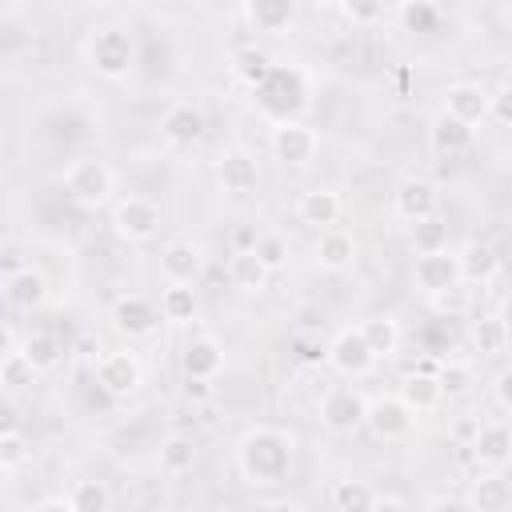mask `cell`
<instances>
[{
    "mask_svg": "<svg viewBox=\"0 0 512 512\" xmlns=\"http://www.w3.org/2000/svg\"><path fill=\"white\" fill-rule=\"evenodd\" d=\"M296 440L280 428L256 424L236 440V468L248 484H280L292 472Z\"/></svg>",
    "mask_w": 512,
    "mask_h": 512,
    "instance_id": "cell-1",
    "label": "cell"
},
{
    "mask_svg": "<svg viewBox=\"0 0 512 512\" xmlns=\"http://www.w3.org/2000/svg\"><path fill=\"white\" fill-rule=\"evenodd\" d=\"M252 92H256L260 112L272 116V120H296L308 104V80H304L300 68H288V64H276L268 72V80Z\"/></svg>",
    "mask_w": 512,
    "mask_h": 512,
    "instance_id": "cell-2",
    "label": "cell"
},
{
    "mask_svg": "<svg viewBox=\"0 0 512 512\" xmlns=\"http://www.w3.org/2000/svg\"><path fill=\"white\" fill-rule=\"evenodd\" d=\"M64 192L80 204V208H104L116 192V176L104 160L96 156H80L64 168Z\"/></svg>",
    "mask_w": 512,
    "mask_h": 512,
    "instance_id": "cell-3",
    "label": "cell"
},
{
    "mask_svg": "<svg viewBox=\"0 0 512 512\" xmlns=\"http://www.w3.org/2000/svg\"><path fill=\"white\" fill-rule=\"evenodd\" d=\"M88 64L104 80H124L132 72V64H136L132 32H124V28H96L92 40H88Z\"/></svg>",
    "mask_w": 512,
    "mask_h": 512,
    "instance_id": "cell-4",
    "label": "cell"
},
{
    "mask_svg": "<svg viewBox=\"0 0 512 512\" xmlns=\"http://www.w3.org/2000/svg\"><path fill=\"white\" fill-rule=\"evenodd\" d=\"M92 376H96V388H100L108 400H128V396H136L140 384H144V364H140V356L128 352V348H112V352H104V356L96 360Z\"/></svg>",
    "mask_w": 512,
    "mask_h": 512,
    "instance_id": "cell-5",
    "label": "cell"
},
{
    "mask_svg": "<svg viewBox=\"0 0 512 512\" xmlns=\"http://www.w3.org/2000/svg\"><path fill=\"white\" fill-rule=\"evenodd\" d=\"M160 224H164V212L148 196H120L112 208V228L128 244H148L160 232Z\"/></svg>",
    "mask_w": 512,
    "mask_h": 512,
    "instance_id": "cell-6",
    "label": "cell"
},
{
    "mask_svg": "<svg viewBox=\"0 0 512 512\" xmlns=\"http://www.w3.org/2000/svg\"><path fill=\"white\" fill-rule=\"evenodd\" d=\"M412 284L424 292V296H440V292H452L464 284V272H460V256L440 248V252H416V264H412Z\"/></svg>",
    "mask_w": 512,
    "mask_h": 512,
    "instance_id": "cell-7",
    "label": "cell"
},
{
    "mask_svg": "<svg viewBox=\"0 0 512 512\" xmlns=\"http://www.w3.org/2000/svg\"><path fill=\"white\" fill-rule=\"evenodd\" d=\"M160 320H164L160 304L140 296V292H124V296L112 300V328L128 340H148L160 328Z\"/></svg>",
    "mask_w": 512,
    "mask_h": 512,
    "instance_id": "cell-8",
    "label": "cell"
},
{
    "mask_svg": "<svg viewBox=\"0 0 512 512\" xmlns=\"http://www.w3.org/2000/svg\"><path fill=\"white\" fill-rule=\"evenodd\" d=\"M364 416H368V400L348 384L328 388L320 396V424L336 436H352L356 428H364Z\"/></svg>",
    "mask_w": 512,
    "mask_h": 512,
    "instance_id": "cell-9",
    "label": "cell"
},
{
    "mask_svg": "<svg viewBox=\"0 0 512 512\" xmlns=\"http://www.w3.org/2000/svg\"><path fill=\"white\" fill-rule=\"evenodd\" d=\"M268 148H272L276 160L300 168V164H312V160H316L320 136H316V128H308L304 120H276V124H272V136H268Z\"/></svg>",
    "mask_w": 512,
    "mask_h": 512,
    "instance_id": "cell-10",
    "label": "cell"
},
{
    "mask_svg": "<svg viewBox=\"0 0 512 512\" xmlns=\"http://www.w3.org/2000/svg\"><path fill=\"white\" fill-rule=\"evenodd\" d=\"M412 424H416V412L400 400V392L396 396H380V400H368V416H364V428L376 436V440H384V444H392V440H404L408 432H412Z\"/></svg>",
    "mask_w": 512,
    "mask_h": 512,
    "instance_id": "cell-11",
    "label": "cell"
},
{
    "mask_svg": "<svg viewBox=\"0 0 512 512\" xmlns=\"http://www.w3.org/2000/svg\"><path fill=\"white\" fill-rule=\"evenodd\" d=\"M328 364H332L340 376H364V372H372L376 352H372V344L364 340L360 324L340 328V332L332 336V344H328Z\"/></svg>",
    "mask_w": 512,
    "mask_h": 512,
    "instance_id": "cell-12",
    "label": "cell"
},
{
    "mask_svg": "<svg viewBox=\"0 0 512 512\" xmlns=\"http://www.w3.org/2000/svg\"><path fill=\"white\" fill-rule=\"evenodd\" d=\"M160 136H164L172 148H192V144L204 136V112H200L192 100L168 104L164 116H160Z\"/></svg>",
    "mask_w": 512,
    "mask_h": 512,
    "instance_id": "cell-13",
    "label": "cell"
},
{
    "mask_svg": "<svg viewBox=\"0 0 512 512\" xmlns=\"http://www.w3.org/2000/svg\"><path fill=\"white\" fill-rule=\"evenodd\" d=\"M216 176H220V188L232 192V196H248L256 184H260V164L248 148H224L220 152V164H216Z\"/></svg>",
    "mask_w": 512,
    "mask_h": 512,
    "instance_id": "cell-14",
    "label": "cell"
},
{
    "mask_svg": "<svg viewBox=\"0 0 512 512\" xmlns=\"http://www.w3.org/2000/svg\"><path fill=\"white\" fill-rule=\"evenodd\" d=\"M436 204H440L436 184H432V180H424V176H408V180H400V188H396V196H392L396 216H400V220H408V224L436 216Z\"/></svg>",
    "mask_w": 512,
    "mask_h": 512,
    "instance_id": "cell-15",
    "label": "cell"
},
{
    "mask_svg": "<svg viewBox=\"0 0 512 512\" xmlns=\"http://www.w3.org/2000/svg\"><path fill=\"white\" fill-rule=\"evenodd\" d=\"M444 112H452V116H460L464 124L476 128L480 120L492 116V92L480 88V84H472V80L448 84V92H444Z\"/></svg>",
    "mask_w": 512,
    "mask_h": 512,
    "instance_id": "cell-16",
    "label": "cell"
},
{
    "mask_svg": "<svg viewBox=\"0 0 512 512\" xmlns=\"http://www.w3.org/2000/svg\"><path fill=\"white\" fill-rule=\"evenodd\" d=\"M4 300L16 312H32V308H40L48 300V280L32 264H24L16 272H4Z\"/></svg>",
    "mask_w": 512,
    "mask_h": 512,
    "instance_id": "cell-17",
    "label": "cell"
},
{
    "mask_svg": "<svg viewBox=\"0 0 512 512\" xmlns=\"http://www.w3.org/2000/svg\"><path fill=\"white\" fill-rule=\"evenodd\" d=\"M296 216L304 220V224H312V228H336L340 224V216H344V200H340V192H332V188H308V192H300V200H296Z\"/></svg>",
    "mask_w": 512,
    "mask_h": 512,
    "instance_id": "cell-18",
    "label": "cell"
},
{
    "mask_svg": "<svg viewBox=\"0 0 512 512\" xmlns=\"http://www.w3.org/2000/svg\"><path fill=\"white\" fill-rule=\"evenodd\" d=\"M160 272L172 284H192L204 272V256L192 240H172V244L160 248Z\"/></svg>",
    "mask_w": 512,
    "mask_h": 512,
    "instance_id": "cell-19",
    "label": "cell"
},
{
    "mask_svg": "<svg viewBox=\"0 0 512 512\" xmlns=\"http://www.w3.org/2000/svg\"><path fill=\"white\" fill-rule=\"evenodd\" d=\"M180 368H184V376L216 380L220 368H224V348H220V340H212V336H192V340L184 344V352H180Z\"/></svg>",
    "mask_w": 512,
    "mask_h": 512,
    "instance_id": "cell-20",
    "label": "cell"
},
{
    "mask_svg": "<svg viewBox=\"0 0 512 512\" xmlns=\"http://www.w3.org/2000/svg\"><path fill=\"white\" fill-rule=\"evenodd\" d=\"M472 456L484 464V468H504L512 464V428L492 420V424H480L476 440H472Z\"/></svg>",
    "mask_w": 512,
    "mask_h": 512,
    "instance_id": "cell-21",
    "label": "cell"
},
{
    "mask_svg": "<svg viewBox=\"0 0 512 512\" xmlns=\"http://www.w3.org/2000/svg\"><path fill=\"white\" fill-rule=\"evenodd\" d=\"M468 508H476V512H504V508H512V484L492 468V472H480L472 484H468Z\"/></svg>",
    "mask_w": 512,
    "mask_h": 512,
    "instance_id": "cell-22",
    "label": "cell"
},
{
    "mask_svg": "<svg viewBox=\"0 0 512 512\" xmlns=\"http://www.w3.org/2000/svg\"><path fill=\"white\" fill-rule=\"evenodd\" d=\"M316 264L324 272H348L356 264V240L344 228H324L316 240Z\"/></svg>",
    "mask_w": 512,
    "mask_h": 512,
    "instance_id": "cell-23",
    "label": "cell"
},
{
    "mask_svg": "<svg viewBox=\"0 0 512 512\" xmlns=\"http://www.w3.org/2000/svg\"><path fill=\"white\" fill-rule=\"evenodd\" d=\"M400 400L420 416V412H432V408H440V400H444V388H440V380L432 376V372H420V368H412V372H404V380H400Z\"/></svg>",
    "mask_w": 512,
    "mask_h": 512,
    "instance_id": "cell-24",
    "label": "cell"
},
{
    "mask_svg": "<svg viewBox=\"0 0 512 512\" xmlns=\"http://www.w3.org/2000/svg\"><path fill=\"white\" fill-rule=\"evenodd\" d=\"M244 12L252 20L256 32H288V24L296 20V0H244Z\"/></svg>",
    "mask_w": 512,
    "mask_h": 512,
    "instance_id": "cell-25",
    "label": "cell"
},
{
    "mask_svg": "<svg viewBox=\"0 0 512 512\" xmlns=\"http://www.w3.org/2000/svg\"><path fill=\"white\" fill-rule=\"evenodd\" d=\"M428 140H432L436 152L460 156L464 148H472V124H464V120L452 116V112H440V116L432 120V128H428Z\"/></svg>",
    "mask_w": 512,
    "mask_h": 512,
    "instance_id": "cell-26",
    "label": "cell"
},
{
    "mask_svg": "<svg viewBox=\"0 0 512 512\" xmlns=\"http://www.w3.org/2000/svg\"><path fill=\"white\" fill-rule=\"evenodd\" d=\"M460 256V272H464V284H488L496 272H500V256H496V248L492 244H484V240H472L464 252H456Z\"/></svg>",
    "mask_w": 512,
    "mask_h": 512,
    "instance_id": "cell-27",
    "label": "cell"
},
{
    "mask_svg": "<svg viewBox=\"0 0 512 512\" xmlns=\"http://www.w3.org/2000/svg\"><path fill=\"white\" fill-rule=\"evenodd\" d=\"M228 276H232V284L244 288V292H264L272 268L248 248V252H232V260H228Z\"/></svg>",
    "mask_w": 512,
    "mask_h": 512,
    "instance_id": "cell-28",
    "label": "cell"
},
{
    "mask_svg": "<svg viewBox=\"0 0 512 512\" xmlns=\"http://www.w3.org/2000/svg\"><path fill=\"white\" fill-rule=\"evenodd\" d=\"M360 332H364V340L372 344L376 360H388V356L400 352L404 332H400V324H396L392 316H368V320H360Z\"/></svg>",
    "mask_w": 512,
    "mask_h": 512,
    "instance_id": "cell-29",
    "label": "cell"
},
{
    "mask_svg": "<svg viewBox=\"0 0 512 512\" xmlns=\"http://www.w3.org/2000/svg\"><path fill=\"white\" fill-rule=\"evenodd\" d=\"M192 464H196V444H192V436L172 432V436L160 440V472H164V476H184V472H192Z\"/></svg>",
    "mask_w": 512,
    "mask_h": 512,
    "instance_id": "cell-30",
    "label": "cell"
},
{
    "mask_svg": "<svg viewBox=\"0 0 512 512\" xmlns=\"http://www.w3.org/2000/svg\"><path fill=\"white\" fill-rule=\"evenodd\" d=\"M508 336H512V328H508L504 316H480V320H472V348L480 356H500L508 348Z\"/></svg>",
    "mask_w": 512,
    "mask_h": 512,
    "instance_id": "cell-31",
    "label": "cell"
},
{
    "mask_svg": "<svg viewBox=\"0 0 512 512\" xmlns=\"http://www.w3.org/2000/svg\"><path fill=\"white\" fill-rule=\"evenodd\" d=\"M160 312H164V320L168 324H188L192 316H196V292H192V284H164L160 288Z\"/></svg>",
    "mask_w": 512,
    "mask_h": 512,
    "instance_id": "cell-32",
    "label": "cell"
},
{
    "mask_svg": "<svg viewBox=\"0 0 512 512\" xmlns=\"http://www.w3.org/2000/svg\"><path fill=\"white\" fill-rule=\"evenodd\" d=\"M272 68H276V64H272V56H268L264 48H240V52L232 56V72H236V80H240L244 88H260Z\"/></svg>",
    "mask_w": 512,
    "mask_h": 512,
    "instance_id": "cell-33",
    "label": "cell"
},
{
    "mask_svg": "<svg viewBox=\"0 0 512 512\" xmlns=\"http://www.w3.org/2000/svg\"><path fill=\"white\" fill-rule=\"evenodd\" d=\"M20 352L32 360L36 372H52V368H60V360H64V344H60L52 332H32V336H24Z\"/></svg>",
    "mask_w": 512,
    "mask_h": 512,
    "instance_id": "cell-34",
    "label": "cell"
},
{
    "mask_svg": "<svg viewBox=\"0 0 512 512\" xmlns=\"http://www.w3.org/2000/svg\"><path fill=\"white\" fill-rule=\"evenodd\" d=\"M376 488L372 484H364V480H336L332 484V508H340V512H368V508H376Z\"/></svg>",
    "mask_w": 512,
    "mask_h": 512,
    "instance_id": "cell-35",
    "label": "cell"
},
{
    "mask_svg": "<svg viewBox=\"0 0 512 512\" xmlns=\"http://www.w3.org/2000/svg\"><path fill=\"white\" fill-rule=\"evenodd\" d=\"M32 380H36L32 360H28L20 348H8V352H4V364H0V388H4V396L24 392Z\"/></svg>",
    "mask_w": 512,
    "mask_h": 512,
    "instance_id": "cell-36",
    "label": "cell"
},
{
    "mask_svg": "<svg viewBox=\"0 0 512 512\" xmlns=\"http://www.w3.org/2000/svg\"><path fill=\"white\" fill-rule=\"evenodd\" d=\"M68 500H72V512H108L116 504V496L104 480H76Z\"/></svg>",
    "mask_w": 512,
    "mask_h": 512,
    "instance_id": "cell-37",
    "label": "cell"
},
{
    "mask_svg": "<svg viewBox=\"0 0 512 512\" xmlns=\"http://www.w3.org/2000/svg\"><path fill=\"white\" fill-rule=\"evenodd\" d=\"M436 380H440L444 396H468L472 384H476V372H472V364H464V360H440Z\"/></svg>",
    "mask_w": 512,
    "mask_h": 512,
    "instance_id": "cell-38",
    "label": "cell"
},
{
    "mask_svg": "<svg viewBox=\"0 0 512 512\" xmlns=\"http://www.w3.org/2000/svg\"><path fill=\"white\" fill-rule=\"evenodd\" d=\"M440 248H448V224L440 216L416 220L412 224V252H440Z\"/></svg>",
    "mask_w": 512,
    "mask_h": 512,
    "instance_id": "cell-39",
    "label": "cell"
},
{
    "mask_svg": "<svg viewBox=\"0 0 512 512\" xmlns=\"http://www.w3.org/2000/svg\"><path fill=\"white\" fill-rule=\"evenodd\" d=\"M28 460H32V444L24 440V432H20V428L0 432V472H16V468H24Z\"/></svg>",
    "mask_w": 512,
    "mask_h": 512,
    "instance_id": "cell-40",
    "label": "cell"
},
{
    "mask_svg": "<svg viewBox=\"0 0 512 512\" xmlns=\"http://www.w3.org/2000/svg\"><path fill=\"white\" fill-rule=\"evenodd\" d=\"M440 20V12L432 8V0H404L400 4V24L404 32H432Z\"/></svg>",
    "mask_w": 512,
    "mask_h": 512,
    "instance_id": "cell-41",
    "label": "cell"
},
{
    "mask_svg": "<svg viewBox=\"0 0 512 512\" xmlns=\"http://www.w3.org/2000/svg\"><path fill=\"white\" fill-rule=\"evenodd\" d=\"M272 272H280L284 264H288V240L280 236V232H260V240H256V248H252Z\"/></svg>",
    "mask_w": 512,
    "mask_h": 512,
    "instance_id": "cell-42",
    "label": "cell"
},
{
    "mask_svg": "<svg viewBox=\"0 0 512 512\" xmlns=\"http://www.w3.org/2000/svg\"><path fill=\"white\" fill-rule=\"evenodd\" d=\"M336 8L344 12L348 24H360V28H368V24H376L384 16V0H340Z\"/></svg>",
    "mask_w": 512,
    "mask_h": 512,
    "instance_id": "cell-43",
    "label": "cell"
},
{
    "mask_svg": "<svg viewBox=\"0 0 512 512\" xmlns=\"http://www.w3.org/2000/svg\"><path fill=\"white\" fill-rule=\"evenodd\" d=\"M476 432H480V416H456V420H452V440H456L460 448H472Z\"/></svg>",
    "mask_w": 512,
    "mask_h": 512,
    "instance_id": "cell-44",
    "label": "cell"
},
{
    "mask_svg": "<svg viewBox=\"0 0 512 512\" xmlns=\"http://www.w3.org/2000/svg\"><path fill=\"white\" fill-rule=\"evenodd\" d=\"M492 120L500 128H512V84L500 88V92H492Z\"/></svg>",
    "mask_w": 512,
    "mask_h": 512,
    "instance_id": "cell-45",
    "label": "cell"
},
{
    "mask_svg": "<svg viewBox=\"0 0 512 512\" xmlns=\"http://www.w3.org/2000/svg\"><path fill=\"white\" fill-rule=\"evenodd\" d=\"M492 396H496V404H500L504 412H512V364L496 372V380H492Z\"/></svg>",
    "mask_w": 512,
    "mask_h": 512,
    "instance_id": "cell-46",
    "label": "cell"
},
{
    "mask_svg": "<svg viewBox=\"0 0 512 512\" xmlns=\"http://www.w3.org/2000/svg\"><path fill=\"white\" fill-rule=\"evenodd\" d=\"M256 240H260V232H256L252 224H240V228L232 232V248H236V252H248V248H256Z\"/></svg>",
    "mask_w": 512,
    "mask_h": 512,
    "instance_id": "cell-47",
    "label": "cell"
},
{
    "mask_svg": "<svg viewBox=\"0 0 512 512\" xmlns=\"http://www.w3.org/2000/svg\"><path fill=\"white\" fill-rule=\"evenodd\" d=\"M184 396H188V400H208V396H212V380L184 376Z\"/></svg>",
    "mask_w": 512,
    "mask_h": 512,
    "instance_id": "cell-48",
    "label": "cell"
},
{
    "mask_svg": "<svg viewBox=\"0 0 512 512\" xmlns=\"http://www.w3.org/2000/svg\"><path fill=\"white\" fill-rule=\"evenodd\" d=\"M32 512H72V500L68 496H48V500H36Z\"/></svg>",
    "mask_w": 512,
    "mask_h": 512,
    "instance_id": "cell-49",
    "label": "cell"
},
{
    "mask_svg": "<svg viewBox=\"0 0 512 512\" xmlns=\"http://www.w3.org/2000/svg\"><path fill=\"white\" fill-rule=\"evenodd\" d=\"M424 504H428V508H468L464 496H428Z\"/></svg>",
    "mask_w": 512,
    "mask_h": 512,
    "instance_id": "cell-50",
    "label": "cell"
},
{
    "mask_svg": "<svg viewBox=\"0 0 512 512\" xmlns=\"http://www.w3.org/2000/svg\"><path fill=\"white\" fill-rule=\"evenodd\" d=\"M376 508H408V500H404V496H384V492H380V496H376Z\"/></svg>",
    "mask_w": 512,
    "mask_h": 512,
    "instance_id": "cell-51",
    "label": "cell"
},
{
    "mask_svg": "<svg viewBox=\"0 0 512 512\" xmlns=\"http://www.w3.org/2000/svg\"><path fill=\"white\" fill-rule=\"evenodd\" d=\"M500 316H504V320H508V328H512V296L504 300V312H500Z\"/></svg>",
    "mask_w": 512,
    "mask_h": 512,
    "instance_id": "cell-52",
    "label": "cell"
},
{
    "mask_svg": "<svg viewBox=\"0 0 512 512\" xmlns=\"http://www.w3.org/2000/svg\"><path fill=\"white\" fill-rule=\"evenodd\" d=\"M316 8H332V4H340V0H312Z\"/></svg>",
    "mask_w": 512,
    "mask_h": 512,
    "instance_id": "cell-53",
    "label": "cell"
}]
</instances>
